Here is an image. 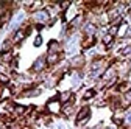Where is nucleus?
Wrapping results in <instances>:
<instances>
[{
	"label": "nucleus",
	"instance_id": "obj_1",
	"mask_svg": "<svg viewBox=\"0 0 131 129\" xmlns=\"http://www.w3.org/2000/svg\"><path fill=\"white\" fill-rule=\"evenodd\" d=\"M47 110L50 112V114H53V115L61 114V110H62V103L58 100V96L52 98L50 101H47Z\"/></svg>",
	"mask_w": 131,
	"mask_h": 129
},
{
	"label": "nucleus",
	"instance_id": "obj_2",
	"mask_svg": "<svg viewBox=\"0 0 131 129\" xmlns=\"http://www.w3.org/2000/svg\"><path fill=\"white\" fill-rule=\"evenodd\" d=\"M89 118H91V109L89 107H83L78 112V115L75 118V123H77V126H83V124H86L89 121Z\"/></svg>",
	"mask_w": 131,
	"mask_h": 129
},
{
	"label": "nucleus",
	"instance_id": "obj_3",
	"mask_svg": "<svg viewBox=\"0 0 131 129\" xmlns=\"http://www.w3.org/2000/svg\"><path fill=\"white\" fill-rule=\"evenodd\" d=\"M48 17H50V14H48L47 9H39L36 11L35 14H33V19H35V22L38 25H45L48 23Z\"/></svg>",
	"mask_w": 131,
	"mask_h": 129
},
{
	"label": "nucleus",
	"instance_id": "obj_4",
	"mask_svg": "<svg viewBox=\"0 0 131 129\" xmlns=\"http://www.w3.org/2000/svg\"><path fill=\"white\" fill-rule=\"evenodd\" d=\"M62 56H61V53L58 55V53H48L47 56H45V61H47V66H56V64L59 62V59H61Z\"/></svg>",
	"mask_w": 131,
	"mask_h": 129
},
{
	"label": "nucleus",
	"instance_id": "obj_5",
	"mask_svg": "<svg viewBox=\"0 0 131 129\" xmlns=\"http://www.w3.org/2000/svg\"><path fill=\"white\" fill-rule=\"evenodd\" d=\"M70 66H72L73 69L83 67V66H84V56H83V55H77V56H73L72 61H70Z\"/></svg>",
	"mask_w": 131,
	"mask_h": 129
},
{
	"label": "nucleus",
	"instance_id": "obj_6",
	"mask_svg": "<svg viewBox=\"0 0 131 129\" xmlns=\"http://www.w3.org/2000/svg\"><path fill=\"white\" fill-rule=\"evenodd\" d=\"M48 53H61V44L58 41H50L48 42Z\"/></svg>",
	"mask_w": 131,
	"mask_h": 129
},
{
	"label": "nucleus",
	"instance_id": "obj_7",
	"mask_svg": "<svg viewBox=\"0 0 131 129\" xmlns=\"http://www.w3.org/2000/svg\"><path fill=\"white\" fill-rule=\"evenodd\" d=\"M45 64H47L45 58H44V56H41V58H39V59H38V61L35 62V66L31 67V70H33V72H41V70H42V69L45 67Z\"/></svg>",
	"mask_w": 131,
	"mask_h": 129
},
{
	"label": "nucleus",
	"instance_id": "obj_8",
	"mask_svg": "<svg viewBox=\"0 0 131 129\" xmlns=\"http://www.w3.org/2000/svg\"><path fill=\"white\" fill-rule=\"evenodd\" d=\"M27 110H28V109H27L25 106H22V104H16L13 115H16V117H24V115H27Z\"/></svg>",
	"mask_w": 131,
	"mask_h": 129
},
{
	"label": "nucleus",
	"instance_id": "obj_9",
	"mask_svg": "<svg viewBox=\"0 0 131 129\" xmlns=\"http://www.w3.org/2000/svg\"><path fill=\"white\" fill-rule=\"evenodd\" d=\"M114 73H116V69H106L105 70V73L102 75V79H103V81H112V79H116V78H114Z\"/></svg>",
	"mask_w": 131,
	"mask_h": 129
},
{
	"label": "nucleus",
	"instance_id": "obj_10",
	"mask_svg": "<svg viewBox=\"0 0 131 129\" xmlns=\"http://www.w3.org/2000/svg\"><path fill=\"white\" fill-rule=\"evenodd\" d=\"M116 90H117V92H120V93H128V92H131V84H129L128 81L120 83V84L116 87Z\"/></svg>",
	"mask_w": 131,
	"mask_h": 129
},
{
	"label": "nucleus",
	"instance_id": "obj_11",
	"mask_svg": "<svg viewBox=\"0 0 131 129\" xmlns=\"http://www.w3.org/2000/svg\"><path fill=\"white\" fill-rule=\"evenodd\" d=\"M38 95H41V90L39 89H30L28 92H22L20 93V96H25V98H28V96H38Z\"/></svg>",
	"mask_w": 131,
	"mask_h": 129
},
{
	"label": "nucleus",
	"instance_id": "obj_12",
	"mask_svg": "<svg viewBox=\"0 0 131 129\" xmlns=\"http://www.w3.org/2000/svg\"><path fill=\"white\" fill-rule=\"evenodd\" d=\"M11 47H13V41L6 39L3 42V45H2V53H9L11 51Z\"/></svg>",
	"mask_w": 131,
	"mask_h": 129
},
{
	"label": "nucleus",
	"instance_id": "obj_13",
	"mask_svg": "<svg viewBox=\"0 0 131 129\" xmlns=\"http://www.w3.org/2000/svg\"><path fill=\"white\" fill-rule=\"evenodd\" d=\"M11 59H13L11 51H9V53H2V55H0V61H2L3 64H11Z\"/></svg>",
	"mask_w": 131,
	"mask_h": 129
},
{
	"label": "nucleus",
	"instance_id": "obj_14",
	"mask_svg": "<svg viewBox=\"0 0 131 129\" xmlns=\"http://www.w3.org/2000/svg\"><path fill=\"white\" fill-rule=\"evenodd\" d=\"M84 33H86L88 36H94V33H95V25H94V23H88V25L84 27Z\"/></svg>",
	"mask_w": 131,
	"mask_h": 129
},
{
	"label": "nucleus",
	"instance_id": "obj_15",
	"mask_svg": "<svg viewBox=\"0 0 131 129\" xmlns=\"http://www.w3.org/2000/svg\"><path fill=\"white\" fill-rule=\"evenodd\" d=\"M94 44H95L94 36H88V37L84 39V42H83V47H84V48H89V47H92Z\"/></svg>",
	"mask_w": 131,
	"mask_h": 129
},
{
	"label": "nucleus",
	"instance_id": "obj_16",
	"mask_svg": "<svg viewBox=\"0 0 131 129\" xmlns=\"http://www.w3.org/2000/svg\"><path fill=\"white\" fill-rule=\"evenodd\" d=\"M131 55V44L129 45H125L122 50H120V56H129Z\"/></svg>",
	"mask_w": 131,
	"mask_h": 129
},
{
	"label": "nucleus",
	"instance_id": "obj_17",
	"mask_svg": "<svg viewBox=\"0 0 131 129\" xmlns=\"http://www.w3.org/2000/svg\"><path fill=\"white\" fill-rule=\"evenodd\" d=\"M112 41H114V36H111V34H106V36L103 37V44H105L106 47H111V45H112Z\"/></svg>",
	"mask_w": 131,
	"mask_h": 129
},
{
	"label": "nucleus",
	"instance_id": "obj_18",
	"mask_svg": "<svg viewBox=\"0 0 131 129\" xmlns=\"http://www.w3.org/2000/svg\"><path fill=\"white\" fill-rule=\"evenodd\" d=\"M94 95H95L94 90H86L84 95H83V100H84V101H86V100H91V98H94Z\"/></svg>",
	"mask_w": 131,
	"mask_h": 129
},
{
	"label": "nucleus",
	"instance_id": "obj_19",
	"mask_svg": "<svg viewBox=\"0 0 131 129\" xmlns=\"http://www.w3.org/2000/svg\"><path fill=\"white\" fill-rule=\"evenodd\" d=\"M0 83H2V84H11L9 83V78L5 73H0Z\"/></svg>",
	"mask_w": 131,
	"mask_h": 129
},
{
	"label": "nucleus",
	"instance_id": "obj_20",
	"mask_svg": "<svg viewBox=\"0 0 131 129\" xmlns=\"http://www.w3.org/2000/svg\"><path fill=\"white\" fill-rule=\"evenodd\" d=\"M33 44H35V47H41V44H42V37H41V36H38Z\"/></svg>",
	"mask_w": 131,
	"mask_h": 129
},
{
	"label": "nucleus",
	"instance_id": "obj_21",
	"mask_svg": "<svg viewBox=\"0 0 131 129\" xmlns=\"http://www.w3.org/2000/svg\"><path fill=\"white\" fill-rule=\"evenodd\" d=\"M125 123H126V124H129V126H131V112H129V114H128V115H126V117H125Z\"/></svg>",
	"mask_w": 131,
	"mask_h": 129
},
{
	"label": "nucleus",
	"instance_id": "obj_22",
	"mask_svg": "<svg viewBox=\"0 0 131 129\" xmlns=\"http://www.w3.org/2000/svg\"><path fill=\"white\" fill-rule=\"evenodd\" d=\"M0 129H6V127H5V126H2V127H0Z\"/></svg>",
	"mask_w": 131,
	"mask_h": 129
}]
</instances>
